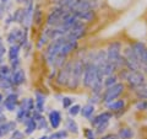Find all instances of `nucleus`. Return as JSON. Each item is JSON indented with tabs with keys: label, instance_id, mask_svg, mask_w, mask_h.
Returning <instances> with one entry per match:
<instances>
[{
	"label": "nucleus",
	"instance_id": "4c0bfd02",
	"mask_svg": "<svg viewBox=\"0 0 147 139\" xmlns=\"http://www.w3.org/2000/svg\"><path fill=\"white\" fill-rule=\"evenodd\" d=\"M108 124H109V122L103 123V124H99V126L97 127V133H102V132H104V131H105V128L108 127Z\"/></svg>",
	"mask_w": 147,
	"mask_h": 139
},
{
	"label": "nucleus",
	"instance_id": "b1692460",
	"mask_svg": "<svg viewBox=\"0 0 147 139\" xmlns=\"http://www.w3.org/2000/svg\"><path fill=\"white\" fill-rule=\"evenodd\" d=\"M80 113L84 116L85 118H91V117H92V114L94 113V106H93V105H91V104L84 106V107L81 108Z\"/></svg>",
	"mask_w": 147,
	"mask_h": 139
},
{
	"label": "nucleus",
	"instance_id": "ddd939ff",
	"mask_svg": "<svg viewBox=\"0 0 147 139\" xmlns=\"http://www.w3.org/2000/svg\"><path fill=\"white\" fill-rule=\"evenodd\" d=\"M110 118H112V113L110 112H103V113H99L98 116H96V117H93V118H91L90 122L93 127H98L99 124L109 122Z\"/></svg>",
	"mask_w": 147,
	"mask_h": 139
},
{
	"label": "nucleus",
	"instance_id": "393cba45",
	"mask_svg": "<svg viewBox=\"0 0 147 139\" xmlns=\"http://www.w3.org/2000/svg\"><path fill=\"white\" fill-rule=\"evenodd\" d=\"M132 137H134V132L130 128H121L118 133L119 139H131Z\"/></svg>",
	"mask_w": 147,
	"mask_h": 139
},
{
	"label": "nucleus",
	"instance_id": "20e7f679",
	"mask_svg": "<svg viewBox=\"0 0 147 139\" xmlns=\"http://www.w3.org/2000/svg\"><path fill=\"white\" fill-rule=\"evenodd\" d=\"M107 53V62L115 64L117 68L119 69L123 67L121 62V43L120 42H113L108 46V49L105 50Z\"/></svg>",
	"mask_w": 147,
	"mask_h": 139
},
{
	"label": "nucleus",
	"instance_id": "1a4fd4ad",
	"mask_svg": "<svg viewBox=\"0 0 147 139\" xmlns=\"http://www.w3.org/2000/svg\"><path fill=\"white\" fill-rule=\"evenodd\" d=\"M125 80L127 81V85L130 86L131 89L136 90L137 87L145 85V74L142 73V72H140V70L129 72Z\"/></svg>",
	"mask_w": 147,
	"mask_h": 139
},
{
	"label": "nucleus",
	"instance_id": "7c9ffc66",
	"mask_svg": "<svg viewBox=\"0 0 147 139\" xmlns=\"http://www.w3.org/2000/svg\"><path fill=\"white\" fill-rule=\"evenodd\" d=\"M36 122H37V129H44V128H47V119H45L44 117H40L38 119H36Z\"/></svg>",
	"mask_w": 147,
	"mask_h": 139
},
{
	"label": "nucleus",
	"instance_id": "6e6552de",
	"mask_svg": "<svg viewBox=\"0 0 147 139\" xmlns=\"http://www.w3.org/2000/svg\"><path fill=\"white\" fill-rule=\"evenodd\" d=\"M123 91H124V84H121V82H117L115 85L107 87V90L103 94V102L109 105L110 102L115 101L123 94Z\"/></svg>",
	"mask_w": 147,
	"mask_h": 139
},
{
	"label": "nucleus",
	"instance_id": "ea45409f",
	"mask_svg": "<svg viewBox=\"0 0 147 139\" xmlns=\"http://www.w3.org/2000/svg\"><path fill=\"white\" fill-rule=\"evenodd\" d=\"M102 139H119L117 134H107V136L102 137Z\"/></svg>",
	"mask_w": 147,
	"mask_h": 139
},
{
	"label": "nucleus",
	"instance_id": "e433bc0d",
	"mask_svg": "<svg viewBox=\"0 0 147 139\" xmlns=\"http://www.w3.org/2000/svg\"><path fill=\"white\" fill-rule=\"evenodd\" d=\"M5 52H6L5 44H4L3 38H1V36H0V58H3V57H4V54H5Z\"/></svg>",
	"mask_w": 147,
	"mask_h": 139
},
{
	"label": "nucleus",
	"instance_id": "f704fd0d",
	"mask_svg": "<svg viewBox=\"0 0 147 139\" xmlns=\"http://www.w3.org/2000/svg\"><path fill=\"white\" fill-rule=\"evenodd\" d=\"M136 108H137V110H140V111L147 110V100H141L140 102L136 105Z\"/></svg>",
	"mask_w": 147,
	"mask_h": 139
},
{
	"label": "nucleus",
	"instance_id": "4be33fe9",
	"mask_svg": "<svg viewBox=\"0 0 147 139\" xmlns=\"http://www.w3.org/2000/svg\"><path fill=\"white\" fill-rule=\"evenodd\" d=\"M20 46H10V49H9V59H10V62L12 61H16V59H20L18 58V55H20Z\"/></svg>",
	"mask_w": 147,
	"mask_h": 139
},
{
	"label": "nucleus",
	"instance_id": "dca6fc26",
	"mask_svg": "<svg viewBox=\"0 0 147 139\" xmlns=\"http://www.w3.org/2000/svg\"><path fill=\"white\" fill-rule=\"evenodd\" d=\"M74 15L76 16L77 20L80 21H86V22H90L92 21L93 18L96 17V14H94V10H85V11H77V12H74Z\"/></svg>",
	"mask_w": 147,
	"mask_h": 139
},
{
	"label": "nucleus",
	"instance_id": "c85d7f7f",
	"mask_svg": "<svg viewBox=\"0 0 147 139\" xmlns=\"http://www.w3.org/2000/svg\"><path fill=\"white\" fill-rule=\"evenodd\" d=\"M49 137H50V139H66L67 138V131H58Z\"/></svg>",
	"mask_w": 147,
	"mask_h": 139
},
{
	"label": "nucleus",
	"instance_id": "9d476101",
	"mask_svg": "<svg viewBox=\"0 0 147 139\" xmlns=\"http://www.w3.org/2000/svg\"><path fill=\"white\" fill-rule=\"evenodd\" d=\"M86 33V27L82 21H79L77 24L72 27V29L65 35L67 41H79L80 38L85 36Z\"/></svg>",
	"mask_w": 147,
	"mask_h": 139
},
{
	"label": "nucleus",
	"instance_id": "c03bdc74",
	"mask_svg": "<svg viewBox=\"0 0 147 139\" xmlns=\"http://www.w3.org/2000/svg\"><path fill=\"white\" fill-rule=\"evenodd\" d=\"M1 3H4V4H6V3H9V0H1Z\"/></svg>",
	"mask_w": 147,
	"mask_h": 139
},
{
	"label": "nucleus",
	"instance_id": "a878e982",
	"mask_svg": "<svg viewBox=\"0 0 147 139\" xmlns=\"http://www.w3.org/2000/svg\"><path fill=\"white\" fill-rule=\"evenodd\" d=\"M135 95L140 100H147V85H142L135 90Z\"/></svg>",
	"mask_w": 147,
	"mask_h": 139
},
{
	"label": "nucleus",
	"instance_id": "cd10ccee",
	"mask_svg": "<svg viewBox=\"0 0 147 139\" xmlns=\"http://www.w3.org/2000/svg\"><path fill=\"white\" fill-rule=\"evenodd\" d=\"M118 82V76L117 75H109V76H105V80L103 81V85L105 87H110V86H113V85H115Z\"/></svg>",
	"mask_w": 147,
	"mask_h": 139
},
{
	"label": "nucleus",
	"instance_id": "0eeeda50",
	"mask_svg": "<svg viewBox=\"0 0 147 139\" xmlns=\"http://www.w3.org/2000/svg\"><path fill=\"white\" fill-rule=\"evenodd\" d=\"M121 62H123V65L125 67L127 70H130V72L140 70V63L137 61L136 54L134 53V50H132L131 47L125 48L124 55L121 57Z\"/></svg>",
	"mask_w": 147,
	"mask_h": 139
},
{
	"label": "nucleus",
	"instance_id": "aec40b11",
	"mask_svg": "<svg viewBox=\"0 0 147 139\" xmlns=\"http://www.w3.org/2000/svg\"><path fill=\"white\" fill-rule=\"evenodd\" d=\"M24 124H25V134H27V136L32 134L37 129V122L32 117L28 118L27 121H25Z\"/></svg>",
	"mask_w": 147,
	"mask_h": 139
},
{
	"label": "nucleus",
	"instance_id": "9b49d317",
	"mask_svg": "<svg viewBox=\"0 0 147 139\" xmlns=\"http://www.w3.org/2000/svg\"><path fill=\"white\" fill-rule=\"evenodd\" d=\"M72 64H74V62H69L66 64H64V65L60 68V70L58 73V76H57V82L59 85H67L69 84Z\"/></svg>",
	"mask_w": 147,
	"mask_h": 139
},
{
	"label": "nucleus",
	"instance_id": "423d86ee",
	"mask_svg": "<svg viewBox=\"0 0 147 139\" xmlns=\"http://www.w3.org/2000/svg\"><path fill=\"white\" fill-rule=\"evenodd\" d=\"M134 53L136 54L137 61L140 63V70L144 74H147V47L144 42H135L131 46Z\"/></svg>",
	"mask_w": 147,
	"mask_h": 139
},
{
	"label": "nucleus",
	"instance_id": "6ab92c4d",
	"mask_svg": "<svg viewBox=\"0 0 147 139\" xmlns=\"http://www.w3.org/2000/svg\"><path fill=\"white\" fill-rule=\"evenodd\" d=\"M11 75H12V70L9 65H3L0 67V81L4 80H11Z\"/></svg>",
	"mask_w": 147,
	"mask_h": 139
},
{
	"label": "nucleus",
	"instance_id": "c756f323",
	"mask_svg": "<svg viewBox=\"0 0 147 139\" xmlns=\"http://www.w3.org/2000/svg\"><path fill=\"white\" fill-rule=\"evenodd\" d=\"M81 111V106L80 105H72L70 108H69V114L71 116V117H75V116H77L80 113Z\"/></svg>",
	"mask_w": 147,
	"mask_h": 139
},
{
	"label": "nucleus",
	"instance_id": "a211bd4d",
	"mask_svg": "<svg viewBox=\"0 0 147 139\" xmlns=\"http://www.w3.org/2000/svg\"><path fill=\"white\" fill-rule=\"evenodd\" d=\"M44 104H45V95L42 94L40 91H36V94H34V107H36V111H38L39 113H42L43 110H44Z\"/></svg>",
	"mask_w": 147,
	"mask_h": 139
},
{
	"label": "nucleus",
	"instance_id": "f257e3e1",
	"mask_svg": "<svg viewBox=\"0 0 147 139\" xmlns=\"http://www.w3.org/2000/svg\"><path fill=\"white\" fill-rule=\"evenodd\" d=\"M34 111V101L32 99H25L18 102L16 108V119L24 123L28 118L32 117V112Z\"/></svg>",
	"mask_w": 147,
	"mask_h": 139
},
{
	"label": "nucleus",
	"instance_id": "bb28decb",
	"mask_svg": "<svg viewBox=\"0 0 147 139\" xmlns=\"http://www.w3.org/2000/svg\"><path fill=\"white\" fill-rule=\"evenodd\" d=\"M11 16H12V21L13 22L22 24V20H24V9H17V10H15V12H13Z\"/></svg>",
	"mask_w": 147,
	"mask_h": 139
},
{
	"label": "nucleus",
	"instance_id": "473e14b6",
	"mask_svg": "<svg viewBox=\"0 0 147 139\" xmlns=\"http://www.w3.org/2000/svg\"><path fill=\"white\" fill-rule=\"evenodd\" d=\"M61 104H63L64 108H70L72 106V99H70V97H64L63 101H61Z\"/></svg>",
	"mask_w": 147,
	"mask_h": 139
},
{
	"label": "nucleus",
	"instance_id": "37998d69",
	"mask_svg": "<svg viewBox=\"0 0 147 139\" xmlns=\"http://www.w3.org/2000/svg\"><path fill=\"white\" fill-rule=\"evenodd\" d=\"M16 1H17L18 4H22V3H25V1H26V0H16Z\"/></svg>",
	"mask_w": 147,
	"mask_h": 139
},
{
	"label": "nucleus",
	"instance_id": "a19ab883",
	"mask_svg": "<svg viewBox=\"0 0 147 139\" xmlns=\"http://www.w3.org/2000/svg\"><path fill=\"white\" fill-rule=\"evenodd\" d=\"M3 101H4V96H3L1 92H0V104H3Z\"/></svg>",
	"mask_w": 147,
	"mask_h": 139
},
{
	"label": "nucleus",
	"instance_id": "5701e85b",
	"mask_svg": "<svg viewBox=\"0 0 147 139\" xmlns=\"http://www.w3.org/2000/svg\"><path fill=\"white\" fill-rule=\"evenodd\" d=\"M65 124H66V129L69 132H71L74 134L79 133V126H77V123L74 121L72 118H66L65 119Z\"/></svg>",
	"mask_w": 147,
	"mask_h": 139
},
{
	"label": "nucleus",
	"instance_id": "79ce46f5",
	"mask_svg": "<svg viewBox=\"0 0 147 139\" xmlns=\"http://www.w3.org/2000/svg\"><path fill=\"white\" fill-rule=\"evenodd\" d=\"M39 139H50V137H48V136H43V137H40Z\"/></svg>",
	"mask_w": 147,
	"mask_h": 139
},
{
	"label": "nucleus",
	"instance_id": "7ed1b4c3",
	"mask_svg": "<svg viewBox=\"0 0 147 139\" xmlns=\"http://www.w3.org/2000/svg\"><path fill=\"white\" fill-rule=\"evenodd\" d=\"M94 55V54H93ZM96 80V64L93 58L84 61V78H82V84L84 86L91 89Z\"/></svg>",
	"mask_w": 147,
	"mask_h": 139
},
{
	"label": "nucleus",
	"instance_id": "58836bf2",
	"mask_svg": "<svg viewBox=\"0 0 147 139\" xmlns=\"http://www.w3.org/2000/svg\"><path fill=\"white\" fill-rule=\"evenodd\" d=\"M4 122H6V117L4 114V107H0V124Z\"/></svg>",
	"mask_w": 147,
	"mask_h": 139
},
{
	"label": "nucleus",
	"instance_id": "f3484780",
	"mask_svg": "<svg viewBox=\"0 0 147 139\" xmlns=\"http://www.w3.org/2000/svg\"><path fill=\"white\" fill-rule=\"evenodd\" d=\"M61 114L59 111H52V112L49 113V118H48V121H49V124H50V127L54 128V129H57L60 127V124H61Z\"/></svg>",
	"mask_w": 147,
	"mask_h": 139
},
{
	"label": "nucleus",
	"instance_id": "f8f14e48",
	"mask_svg": "<svg viewBox=\"0 0 147 139\" xmlns=\"http://www.w3.org/2000/svg\"><path fill=\"white\" fill-rule=\"evenodd\" d=\"M18 95L15 94V92H11V94H9L5 99H4L3 101V107L4 110H7L10 111V112H12V111H15L17 108L18 106Z\"/></svg>",
	"mask_w": 147,
	"mask_h": 139
},
{
	"label": "nucleus",
	"instance_id": "4468645a",
	"mask_svg": "<svg viewBox=\"0 0 147 139\" xmlns=\"http://www.w3.org/2000/svg\"><path fill=\"white\" fill-rule=\"evenodd\" d=\"M11 81H12V85L13 86H20L22 85L24 82L26 81V75H25V72L22 69H17V70L12 72V75H11Z\"/></svg>",
	"mask_w": 147,
	"mask_h": 139
},
{
	"label": "nucleus",
	"instance_id": "39448f33",
	"mask_svg": "<svg viewBox=\"0 0 147 139\" xmlns=\"http://www.w3.org/2000/svg\"><path fill=\"white\" fill-rule=\"evenodd\" d=\"M82 74H84V61H76L72 64L71 69V75L70 80H69L67 86L70 89H76L80 85V82L82 81Z\"/></svg>",
	"mask_w": 147,
	"mask_h": 139
},
{
	"label": "nucleus",
	"instance_id": "2eb2a0df",
	"mask_svg": "<svg viewBox=\"0 0 147 139\" xmlns=\"http://www.w3.org/2000/svg\"><path fill=\"white\" fill-rule=\"evenodd\" d=\"M16 129V122L15 121H6L0 124V138H4L9 133H12Z\"/></svg>",
	"mask_w": 147,
	"mask_h": 139
},
{
	"label": "nucleus",
	"instance_id": "c9c22d12",
	"mask_svg": "<svg viewBox=\"0 0 147 139\" xmlns=\"http://www.w3.org/2000/svg\"><path fill=\"white\" fill-rule=\"evenodd\" d=\"M85 136L87 139H96V134L93 133V131L90 128H86L85 129Z\"/></svg>",
	"mask_w": 147,
	"mask_h": 139
},
{
	"label": "nucleus",
	"instance_id": "f03ea898",
	"mask_svg": "<svg viewBox=\"0 0 147 139\" xmlns=\"http://www.w3.org/2000/svg\"><path fill=\"white\" fill-rule=\"evenodd\" d=\"M65 42H66V38H65V36H63V37H59V38H57V40L50 41L48 47L45 48L44 57H45V61H47V63L50 67H53L54 59L57 58V55L59 54V52H60L61 46Z\"/></svg>",
	"mask_w": 147,
	"mask_h": 139
},
{
	"label": "nucleus",
	"instance_id": "2f4dec72",
	"mask_svg": "<svg viewBox=\"0 0 147 139\" xmlns=\"http://www.w3.org/2000/svg\"><path fill=\"white\" fill-rule=\"evenodd\" d=\"M24 138H25V134L21 131H18V129H15L10 137V139H24Z\"/></svg>",
	"mask_w": 147,
	"mask_h": 139
},
{
	"label": "nucleus",
	"instance_id": "412c9836",
	"mask_svg": "<svg viewBox=\"0 0 147 139\" xmlns=\"http://www.w3.org/2000/svg\"><path fill=\"white\" fill-rule=\"evenodd\" d=\"M125 107V101L124 100H115L113 102H110L108 105V108L110 111H114V112H118V111H123Z\"/></svg>",
	"mask_w": 147,
	"mask_h": 139
},
{
	"label": "nucleus",
	"instance_id": "a18cd8bd",
	"mask_svg": "<svg viewBox=\"0 0 147 139\" xmlns=\"http://www.w3.org/2000/svg\"><path fill=\"white\" fill-rule=\"evenodd\" d=\"M3 65V58H0V67Z\"/></svg>",
	"mask_w": 147,
	"mask_h": 139
},
{
	"label": "nucleus",
	"instance_id": "72a5a7b5",
	"mask_svg": "<svg viewBox=\"0 0 147 139\" xmlns=\"http://www.w3.org/2000/svg\"><path fill=\"white\" fill-rule=\"evenodd\" d=\"M7 4L9 3H6V4H4V3H1L0 4V18H3L4 17V15L7 12Z\"/></svg>",
	"mask_w": 147,
	"mask_h": 139
}]
</instances>
